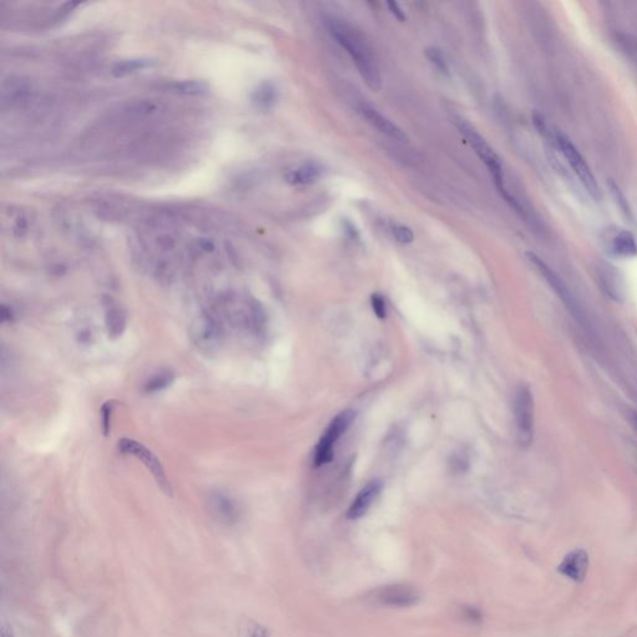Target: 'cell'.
Wrapping results in <instances>:
<instances>
[{"mask_svg": "<svg viewBox=\"0 0 637 637\" xmlns=\"http://www.w3.org/2000/svg\"><path fill=\"white\" fill-rule=\"evenodd\" d=\"M327 25L329 33L335 41L350 55L366 87L373 91H379L381 89L379 63L371 52V47L364 40L361 34L354 29L350 24L335 17L327 19Z\"/></svg>", "mask_w": 637, "mask_h": 637, "instance_id": "6da1fadb", "label": "cell"}, {"mask_svg": "<svg viewBox=\"0 0 637 637\" xmlns=\"http://www.w3.org/2000/svg\"><path fill=\"white\" fill-rule=\"evenodd\" d=\"M457 127L460 133L465 136L468 144H471L472 149L476 152L478 158L486 165L488 168L489 173L492 174L494 183L497 190H500V195L507 190L504 182V172H503V165L500 161V156L494 151L493 147L486 141L481 133L477 131L471 123H468L463 119L457 120Z\"/></svg>", "mask_w": 637, "mask_h": 637, "instance_id": "7a4b0ae2", "label": "cell"}, {"mask_svg": "<svg viewBox=\"0 0 637 637\" xmlns=\"http://www.w3.org/2000/svg\"><path fill=\"white\" fill-rule=\"evenodd\" d=\"M355 417L356 412L354 410H345L330 422V425L327 426V430L324 432V435L315 448L314 463L316 467H322L333 460L336 443L343 437V435H345V432L350 428V426L355 421Z\"/></svg>", "mask_w": 637, "mask_h": 637, "instance_id": "3957f363", "label": "cell"}, {"mask_svg": "<svg viewBox=\"0 0 637 637\" xmlns=\"http://www.w3.org/2000/svg\"><path fill=\"white\" fill-rule=\"evenodd\" d=\"M514 419L518 442L522 447H529L534 437V398L528 386H519L516 392Z\"/></svg>", "mask_w": 637, "mask_h": 637, "instance_id": "277c9868", "label": "cell"}, {"mask_svg": "<svg viewBox=\"0 0 637 637\" xmlns=\"http://www.w3.org/2000/svg\"><path fill=\"white\" fill-rule=\"evenodd\" d=\"M557 144L559 149L562 151L564 157L567 158L569 165L573 168L575 174L579 177L580 182L585 187V190L590 193L592 198L599 200L600 198V188L597 184V179L594 173L592 172L590 167L586 163L584 156L580 153L579 149L575 147V144L569 140L565 135L557 133Z\"/></svg>", "mask_w": 637, "mask_h": 637, "instance_id": "5b68a950", "label": "cell"}, {"mask_svg": "<svg viewBox=\"0 0 637 637\" xmlns=\"http://www.w3.org/2000/svg\"><path fill=\"white\" fill-rule=\"evenodd\" d=\"M119 451L121 454H131L141 462H144V465L152 473V476L155 478L157 484L160 486V488L168 495L172 494L171 483L167 478L166 472L163 470L161 462L157 460V457L149 451V448L144 447L142 443L125 438L119 442Z\"/></svg>", "mask_w": 637, "mask_h": 637, "instance_id": "8992f818", "label": "cell"}, {"mask_svg": "<svg viewBox=\"0 0 637 637\" xmlns=\"http://www.w3.org/2000/svg\"><path fill=\"white\" fill-rule=\"evenodd\" d=\"M373 604L389 608H408L419 601V592L416 587L410 585L384 586L371 594Z\"/></svg>", "mask_w": 637, "mask_h": 637, "instance_id": "52a82bcc", "label": "cell"}, {"mask_svg": "<svg viewBox=\"0 0 637 637\" xmlns=\"http://www.w3.org/2000/svg\"><path fill=\"white\" fill-rule=\"evenodd\" d=\"M527 258H528L529 262L537 268V270L539 271L540 276L546 279V282L550 285L551 289L555 292L557 297L563 301L565 306L568 308L569 311H570L573 315L581 319V317H580L579 306L576 304V300H575L574 295L569 290V287H567V284L563 282V279L557 276V273L551 269L550 267L546 264V262H544L543 259L539 258L537 254L530 252L527 253Z\"/></svg>", "mask_w": 637, "mask_h": 637, "instance_id": "ba28073f", "label": "cell"}, {"mask_svg": "<svg viewBox=\"0 0 637 637\" xmlns=\"http://www.w3.org/2000/svg\"><path fill=\"white\" fill-rule=\"evenodd\" d=\"M359 110H360L361 115L368 120V123H371L377 131L398 142H407V135L403 133V130L397 126L396 123H394L390 119H387L385 115H382L371 105L361 103L359 106Z\"/></svg>", "mask_w": 637, "mask_h": 637, "instance_id": "9c48e42d", "label": "cell"}, {"mask_svg": "<svg viewBox=\"0 0 637 637\" xmlns=\"http://www.w3.org/2000/svg\"><path fill=\"white\" fill-rule=\"evenodd\" d=\"M192 336L202 350H212L219 344L220 327L212 316H201L193 322Z\"/></svg>", "mask_w": 637, "mask_h": 637, "instance_id": "30bf717a", "label": "cell"}, {"mask_svg": "<svg viewBox=\"0 0 637 637\" xmlns=\"http://www.w3.org/2000/svg\"><path fill=\"white\" fill-rule=\"evenodd\" d=\"M382 488H384V482L380 479H373L371 482H368L357 493L355 500H352L347 514H346L347 518L351 520H356V519L364 517L371 508V505L375 503V500H377V497L382 492Z\"/></svg>", "mask_w": 637, "mask_h": 637, "instance_id": "8fae6325", "label": "cell"}, {"mask_svg": "<svg viewBox=\"0 0 637 637\" xmlns=\"http://www.w3.org/2000/svg\"><path fill=\"white\" fill-rule=\"evenodd\" d=\"M208 507L217 522L232 525L239 518V509L234 500L223 493H212L208 498Z\"/></svg>", "mask_w": 637, "mask_h": 637, "instance_id": "7c38bea8", "label": "cell"}, {"mask_svg": "<svg viewBox=\"0 0 637 637\" xmlns=\"http://www.w3.org/2000/svg\"><path fill=\"white\" fill-rule=\"evenodd\" d=\"M557 569L560 574L567 576L568 579L573 580L575 583H581L585 579L589 570V555L583 549L571 551L564 557Z\"/></svg>", "mask_w": 637, "mask_h": 637, "instance_id": "4fadbf2b", "label": "cell"}, {"mask_svg": "<svg viewBox=\"0 0 637 637\" xmlns=\"http://www.w3.org/2000/svg\"><path fill=\"white\" fill-rule=\"evenodd\" d=\"M611 250L620 258H634L637 255L636 237L630 230H620L613 233Z\"/></svg>", "mask_w": 637, "mask_h": 637, "instance_id": "5bb4252c", "label": "cell"}, {"mask_svg": "<svg viewBox=\"0 0 637 637\" xmlns=\"http://www.w3.org/2000/svg\"><path fill=\"white\" fill-rule=\"evenodd\" d=\"M30 91L31 87L27 81L22 79L10 80L3 87V103L9 101L10 105H20L29 98Z\"/></svg>", "mask_w": 637, "mask_h": 637, "instance_id": "9a60e30c", "label": "cell"}, {"mask_svg": "<svg viewBox=\"0 0 637 637\" xmlns=\"http://www.w3.org/2000/svg\"><path fill=\"white\" fill-rule=\"evenodd\" d=\"M322 168L317 163L308 162L298 170L287 174V181L292 184H311L322 176Z\"/></svg>", "mask_w": 637, "mask_h": 637, "instance_id": "2e32d148", "label": "cell"}, {"mask_svg": "<svg viewBox=\"0 0 637 637\" xmlns=\"http://www.w3.org/2000/svg\"><path fill=\"white\" fill-rule=\"evenodd\" d=\"M125 322H126V317H125L123 311L121 310L115 303L109 300V303L106 304V324H107L109 333L111 335L119 336L123 331Z\"/></svg>", "mask_w": 637, "mask_h": 637, "instance_id": "e0dca14e", "label": "cell"}, {"mask_svg": "<svg viewBox=\"0 0 637 637\" xmlns=\"http://www.w3.org/2000/svg\"><path fill=\"white\" fill-rule=\"evenodd\" d=\"M152 65V60L149 59H131V60H125L121 63H116L112 69V74L116 77H123L126 75L137 73L140 70L146 69Z\"/></svg>", "mask_w": 637, "mask_h": 637, "instance_id": "ac0fdd59", "label": "cell"}, {"mask_svg": "<svg viewBox=\"0 0 637 637\" xmlns=\"http://www.w3.org/2000/svg\"><path fill=\"white\" fill-rule=\"evenodd\" d=\"M172 91L186 96H202L207 93L209 87L206 82L203 81H181V82H174L171 85Z\"/></svg>", "mask_w": 637, "mask_h": 637, "instance_id": "d6986e66", "label": "cell"}, {"mask_svg": "<svg viewBox=\"0 0 637 637\" xmlns=\"http://www.w3.org/2000/svg\"><path fill=\"white\" fill-rule=\"evenodd\" d=\"M276 98H278V91H276V87L270 84V82H265L263 85L257 89V91L254 92V103L258 105L259 107H263V109H268V107H271L273 104L276 103Z\"/></svg>", "mask_w": 637, "mask_h": 637, "instance_id": "ffe728a7", "label": "cell"}, {"mask_svg": "<svg viewBox=\"0 0 637 637\" xmlns=\"http://www.w3.org/2000/svg\"><path fill=\"white\" fill-rule=\"evenodd\" d=\"M172 381L173 373H170V371H161V373H156L144 384V392H147V394L158 392V391L166 389L167 386L171 385Z\"/></svg>", "mask_w": 637, "mask_h": 637, "instance_id": "44dd1931", "label": "cell"}, {"mask_svg": "<svg viewBox=\"0 0 637 637\" xmlns=\"http://www.w3.org/2000/svg\"><path fill=\"white\" fill-rule=\"evenodd\" d=\"M426 57L442 74H448V70L449 69H448L447 61H446V58H444L443 52H441V49L435 47V46L427 47L426 49Z\"/></svg>", "mask_w": 637, "mask_h": 637, "instance_id": "7402d4cb", "label": "cell"}, {"mask_svg": "<svg viewBox=\"0 0 637 637\" xmlns=\"http://www.w3.org/2000/svg\"><path fill=\"white\" fill-rule=\"evenodd\" d=\"M610 190H611V193L614 195L615 201L617 203V206L620 207L621 212L624 213L626 218H632V212L631 208L629 207V203H627V200L625 198L624 193L621 192L619 186L615 183L614 181H610Z\"/></svg>", "mask_w": 637, "mask_h": 637, "instance_id": "603a6c76", "label": "cell"}, {"mask_svg": "<svg viewBox=\"0 0 637 637\" xmlns=\"http://www.w3.org/2000/svg\"><path fill=\"white\" fill-rule=\"evenodd\" d=\"M239 637H270V635L264 626L248 621L246 625L241 626Z\"/></svg>", "mask_w": 637, "mask_h": 637, "instance_id": "cb8c5ba5", "label": "cell"}, {"mask_svg": "<svg viewBox=\"0 0 637 637\" xmlns=\"http://www.w3.org/2000/svg\"><path fill=\"white\" fill-rule=\"evenodd\" d=\"M394 236L396 238V241L398 243H401V244H410L414 239V232L406 225H396L394 228Z\"/></svg>", "mask_w": 637, "mask_h": 637, "instance_id": "d4e9b609", "label": "cell"}, {"mask_svg": "<svg viewBox=\"0 0 637 637\" xmlns=\"http://www.w3.org/2000/svg\"><path fill=\"white\" fill-rule=\"evenodd\" d=\"M114 411V402H106L103 408H101V419H103V430L105 435H109L110 422H111V414Z\"/></svg>", "mask_w": 637, "mask_h": 637, "instance_id": "484cf974", "label": "cell"}, {"mask_svg": "<svg viewBox=\"0 0 637 637\" xmlns=\"http://www.w3.org/2000/svg\"><path fill=\"white\" fill-rule=\"evenodd\" d=\"M371 303H373V309L375 311V314L384 319L386 316V303L385 299L382 298L380 294H373V298H371Z\"/></svg>", "mask_w": 637, "mask_h": 637, "instance_id": "4316f807", "label": "cell"}, {"mask_svg": "<svg viewBox=\"0 0 637 637\" xmlns=\"http://www.w3.org/2000/svg\"><path fill=\"white\" fill-rule=\"evenodd\" d=\"M463 617L472 624H479L483 619L482 613L474 606L463 608Z\"/></svg>", "mask_w": 637, "mask_h": 637, "instance_id": "83f0119b", "label": "cell"}, {"mask_svg": "<svg viewBox=\"0 0 637 637\" xmlns=\"http://www.w3.org/2000/svg\"><path fill=\"white\" fill-rule=\"evenodd\" d=\"M387 6H389V10H390L391 14L396 17L398 22H405L406 20L405 13H403V10L397 4L396 1H387Z\"/></svg>", "mask_w": 637, "mask_h": 637, "instance_id": "f1b7e54d", "label": "cell"}, {"mask_svg": "<svg viewBox=\"0 0 637 637\" xmlns=\"http://www.w3.org/2000/svg\"><path fill=\"white\" fill-rule=\"evenodd\" d=\"M1 637H14L13 636L12 629L9 626H1Z\"/></svg>", "mask_w": 637, "mask_h": 637, "instance_id": "f546056e", "label": "cell"}]
</instances>
